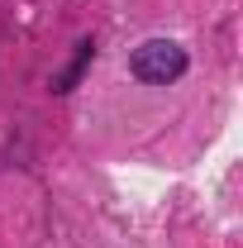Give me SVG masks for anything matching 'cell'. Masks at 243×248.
Returning a JSON list of instances; mask_svg holds the SVG:
<instances>
[{
    "label": "cell",
    "mask_w": 243,
    "mask_h": 248,
    "mask_svg": "<svg viewBox=\"0 0 243 248\" xmlns=\"http://www.w3.org/2000/svg\"><path fill=\"white\" fill-rule=\"evenodd\" d=\"M129 72H134L138 81H148V86H167V81H177L186 72V48L172 43V38H148V43L134 48Z\"/></svg>",
    "instance_id": "6da1fadb"
},
{
    "label": "cell",
    "mask_w": 243,
    "mask_h": 248,
    "mask_svg": "<svg viewBox=\"0 0 243 248\" xmlns=\"http://www.w3.org/2000/svg\"><path fill=\"white\" fill-rule=\"evenodd\" d=\"M91 53H95V43H91V38H81V43H76V58H72V67H67L62 77H53V91H72V86H76V77L86 72Z\"/></svg>",
    "instance_id": "7a4b0ae2"
}]
</instances>
